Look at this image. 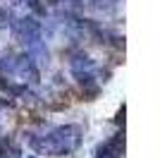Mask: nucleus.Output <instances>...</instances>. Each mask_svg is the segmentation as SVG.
Masks as SVG:
<instances>
[]
</instances>
